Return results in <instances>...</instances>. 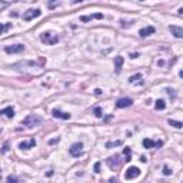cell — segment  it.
I'll use <instances>...</instances> for the list:
<instances>
[{
	"mask_svg": "<svg viewBox=\"0 0 183 183\" xmlns=\"http://www.w3.org/2000/svg\"><path fill=\"white\" fill-rule=\"evenodd\" d=\"M42 123V118L37 116V115H29L26 118L22 120V126H26L29 129H32V127H36V126H39Z\"/></svg>",
	"mask_w": 183,
	"mask_h": 183,
	"instance_id": "obj_1",
	"label": "cell"
},
{
	"mask_svg": "<svg viewBox=\"0 0 183 183\" xmlns=\"http://www.w3.org/2000/svg\"><path fill=\"white\" fill-rule=\"evenodd\" d=\"M40 40L43 43H46V45H56L59 42V36L53 34L52 32H45L40 34Z\"/></svg>",
	"mask_w": 183,
	"mask_h": 183,
	"instance_id": "obj_2",
	"label": "cell"
},
{
	"mask_svg": "<svg viewBox=\"0 0 183 183\" xmlns=\"http://www.w3.org/2000/svg\"><path fill=\"white\" fill-rule=\"evenodd\" d=\"M40 14H42V10H40V9H29L27 12L23 13V20H25V22H30V20L39 17Z\"/></svg>",
	"mask_w": 183,
	"mask_h": 183,
	"instance_id": "obj_3",
	"label": "cell"
},
{
	"mask_svg": "<svg viewBox=\"0 0 183 183\" xmlns=\"http://www.w3.org/2000/svg\"><path fill=\"white\" fill-rule=\"evenodd\" d=\"M4 52L9 53V54H16V53H22V52H25V45H22V43H17V45L4 46Z\"/></svg>",
	"mask_w": 183,
	"mask_h": 183,
	"instance_id": "obj_4",
	"label": "cell"
},
{
	"mask_svg": "<svg viewBox=\"0 0 183 183\" xmlns=\"http://www.w3.org/2000/svg\"><path fill=\"white\" fill-rule=\"evenodd\" d=\"M139 175H140V169L136 167V166H130L129 169L126 170V173H124V179L126 180H132V179H136Z\"/></svg>",
	"mask_w": 183,
	"mask_h": 183,
	"instance_id": "obj_5",
	"label": "cell"
},
{
	"mask_svg": "<svg viewBox=\"0 0 183 183\" xmlns=\"http://www.w3.org/2000/svg\"><path fill=\"white\" fill-rule=\"evenodd\" d=\"M27 66L32 69V72H34V69H39V66L36 65L34 62H20V63L13 65V67H14V69H19V70H27V69H26Z\"/></svg>",
	"mask_w": 183,
	"mask_h": 183,
	"instance_id": "obj_6",
	"label": "cell"
},
{
	"mask_svg": "<svg viewBox=\"0 0 183 183\" xmlns=\"http://www.w3.org/2000/svg\"><path fill=\"white\" fill-rule=\"evenodd\" d=\"M69 152H70V155H72L73 157H80L82 155H83V144L82 143L72 144L70 149H69Z\"/></svg>",
	"mask_w": 183,
	"mask_h": 183,
	"instance_id": "obj_7",
	"label": "cell"
},
{
	"mask_svg": "<svg viewBox=\"0 0 183 183\" xmlns=\"http://www.w3.org/2000/svg\"><path fill=\"white\" fill-rule=\"evenodd\" d=\"M106 163H107V166H109L110 169H118L119 166H120V157H119L118 155H115V156L109 157V159L106 160Z\"/></svg>",
	"mask_w": 183,
	"mask_h": 183,
	"instance_id": "obj_8",
	"label": "cell"
},
{
	"mask_svg": "<svg viewBox=\"0 0 183 183\" xmlns=\"http://www.w3.org/2000/svg\"><path fill=\"white\" fill-rule=\"evenodd\" d=\"M52 116L56 119H62V120H69V119L72 118L70 113H65V112H60L57 109H53L52 110Z\"/></svg>",
	"mask_w": 183,
	"mask_h": 183,
	"instance_id": "obj_9",
	"label": "cell"
},
{
	"mask_svg": "<svg viewBox=\"0 0 183 183\" xmlns=\"http://www.w3.org/2000/svg\"><path fill=\"white\" fill-rule=\"evenodd\" d=\"M132 105H133V100L129 97H122L116 102V107H119V109H124V107H129Z\"/></svg>",
	"mask_w": 183,
	"mask_h": 183,
	"instance_id": "obj_10",
	"label": "cell"
},
{
	"mask_svg": "<svg viewBox=\"0 0 183 183\" xmlns=\"http://www.w3.org/2000/svg\"><path fill=\"white\" fill-rule=\"evenodd\" d=\"M105 17L103 16V13H93V14H89V16H82L80 17V22H83V23H86V22H90V20H102Z\"/></svg>",
	"mask_w": 183,
	"mask_h": 183,
	"instance_id": "obj_11",
	"label": "cell"
},
{
	"mask_svg": "<svg viewBox=\"0 0 183 183\" xmlns=\"http://www.w3.org/2000/svg\"><path fill=\"white\" fill-rule=\"evenodd\" d=\"M155 32H156V30H155L153 26H146V27H143V29L139 30V36H140V37H147V36L153 34Z\"/></svg>",
	"mask_w": 183,
	"mask_h": 183,
	"instance_id": "obj_12",
	"label": "cell"
},
{
	"mask_svg": "<svg viewBox=\"0 0 183 183\" xmlns=\"http://www.w3.org/2000/svg\"><path fill=\"white\" fill-rule=\"evenodd\" d=\"M169 30L172 32V34L177 37V39H182L183 37V29L179 26H169Z\"/></svg>",
	"mask_w": 183,
	"mask_h": 183,
	"instance_id": "obj_13",
	"label": "cell"
},
{
	"mask_svg": "<svg viewBox=\"0 0 183 183\" xmlns=\"http://www.w3.org/2000/svg\"><path fill=\"white\" fill-rule=\"evenodd\" d=\"M0 115L6 116L7 119H13L14 118V109L12 107V106H7V107H4L3 110H0Z\"/></svg>",
	"mask_w": 183,
	"mask_h": 183,
	"instance_id": "obj_14",
	"label": "cell"
},
{
	"mask_svg": "<svg viewBox=\"0 0 183 183\" xmlns=\"http://www.w3.org/2000/svg\"><path fill=\"white\" fill-rule=\"evenodd\" d=\"M33 146H36V140H34V137H32L29 142H22L19 144L20 149H23V150H27V149H32Z\"/></svg>",
	"mask_w": 183,
	"mask_h": 183,
	"instance_id": "obj_15",
	"label": "cell"
},
{
	"mask_svg": "<svg viewBox=\"0 0 183 183\" xmlns=\"http://www.w3.org/2000/svg\"><path fill=\"white\" fill-rule=\"evenodd\" d=\"M122 66H123V57L122 56L115 57V70H116V73H119L122 70Z\"/></svg>",
	"mask_w": 183,
	"mask_h": 183,
	"instance_id": "obj_16",
	"label": "cell"
},
{
	"mask_svg": "<svg viewBox=\"0 0 183 183\" xmlns=\"http://www.w3.org/2000/svg\"><path fill=\"white\" fill-rule=\"evenodd\" d=\"M142 143H143L144 149H153V147H156V142H153L152 139H144Z\"/></svg>",
	"mask_w": 183,
	"mask_h": 183,
	"instance_id": "obj_17",
	"label": "cell"
},
{
	"mask_svg": "<svg viewBox=\"0 0 183 183\" xmlns=\"http://www.w3.org/2000/svg\"><path fill=\"white\" fill-rule=\"evenodd\" d=\"M155 109H156V110H164V109H166V103H164V100L157 99L156 102H155Z\"/></svg>",
	"mask_w": 183,
	"mask_h": 183,
	"instance_id": "obj_18",
	"label": "cell"
},
{
	"mask_svg": "<svg viewBox=\"0 0 183 183\" xmlns=\"http://www.w3.org/2000/svg\"><path fill=\"white\" fill-rule=\"evenodd\" d=\"M140 80H142V74H140V73H136V74H133V76H130V77H129V83H132V85H133V83L139 82V83L142 85V82H140Z\"/></svg>",
	"mask_w": 183,
	"mask_h": 183,
	"instance_id": "obj_19",
	"label": "cell"
},
{
	"mask_svg": "<svg viewBox=\"0 0 183 183\" xmlns=\"http://www.w3.org/2000/svg\"><path fill=\"white\" fill-rule=\"evenodd\" d=\"M9 29H12V23H0V36Z\"/></svg>",
	"mask_w": 183,
	"mask_h": 183,
	"instance_id": "obj_20",
	"label": "cell"
},
{
	"mask_svg": "<svg viewBox=\"0 0 183 183\" xmlns=\"http://www.w3.org/2000/svg\"><path fill=\"white\" fill-rule=\"evenodd\" d=\"M167 123H169L170 126H173V127H176V129H182L183 127L182 122H177V120H172V119H169V120H167Z\"/></svg>",
	"mask_w": 183,
	"mask_h": 183,
	"instance_id": "obj_21",
	"label": "cell"
},
{
	"mask_svg": "<svg viewBox=\"0 0 183 183\" xmlns=\"http://www.w3.org/2000/svg\"><path fill=\"white\" fill-rule=\"evenodd\" d=\"M123 153L126 155V162H130V147H124Z\"/></svg>",
	"mask_w": 183,
	"mask_h": 183,
	"instance_id": "obj_22",
	"label": "cell"
},
{
	"mask_svg": "<svg viewBox=\"0 0 183 183\" xmlns=\"http://www.w3.org/2000/svg\"><path fill=\"white\" fill-rule=\"evenodd\" d=\"M57 1H59V0H49V3H47L49 9H54V7H56V4H57Z\"/></svg>",
	"mask_w": 183,
	"mask_h": 183,
	"instance_id": "obj_23",
	"label": "cell"
},
{
	"mask_svg": "<svg viewBox=\"0 0 183 183\" xmlns=\"http://www.w3.org/2000/svg\"><path fill=\"white\" fill-rule=\"evenodd\" d=\"M94 115H96V118H102L103 115H102V109L100 107H94Z\"/></svg>",
	"mask_w": 183,
	"mask_h": 183,
	"instance_id": "obj_24",
	"label": "cell"
},
{
	"mask_svg": "<svg viewBox=\"0 0 183 183\" xmlns=\"http://www.w3.org/2000/svg\"><path fill=\"white\" fill-rule=\"evenodd\" d=\"M120 144H122V142H120V140H118V142H115V143H113V142H109L106 146H107V147H113V146H120Z\"/></svg>",
	"mask_w": 183,
	"mask_h": 183,
	"instance_id": "obj_25",
	"label": "cell"
},
{
	"mask_svg": "<svg viewBox=\"0 0 183 183\" xmlns=\"http://www.w3.org/2000/svg\"><path fill=\"white\" fill-rule=\"evenodd\" d=\"M163 175L164 176H170V175H172V170H170L167 166H164L163 167Z\"/></svg>",
	"mask_w": 183,
	"mask_h": 183,
	"instance_id": "obj_26",
	"label": "cell"
},
{
	"mask_svg": "<svg viewBox=\"0 0 183 183\" xmlns=\"http://www.w3.org/2000/svg\"><path fill=\"white\" fill-rule=\"evenodd\" d=\"M94 172H96V173H100V162H97V163L94 164Z\"/></svg>",
	"mask_w": 183,
	"mask_h": 183,
	"instance_id": "obj_27",
	"label": "cell"
},
{
	"mask_svg": "<svg viewBox=\"0 0 183 183\" xmlns=\"http://www.w3.org/2000/svg\"><path fill=\"white\" fill-rule=\"evenodd\" d=\"M59 142V137H56V139H52V140H49V144H54Z\"/></svg>",
	"mask_w": 183,
	"mask_h": 183,
	"instance_id": "obj_28",
	"label": "cell"
},
{
	"mask_svg": "<svg viewBox=\"0 0 183 183\" xmlns=\"http://www.w3.org/2000/svg\"><path fill=\"white\" fill-rule=\"evenodd\" d=\"M7 182H17V179H16V177H13V176H9V177H7Z\"/></svg>",
	"mask_w": 183,
	"mask_h": 183,
	"instance_id": "obj_29",
	"label": "cell"
},
{
	"mask_svg": "<svg viewBox=\"0 0 183 183\" xmlns=\"http://www.w3.org/2000/svg\"><path fill=\"white\" fill-rule=\"evenodd\" d=\"M166 92H167V94H169L170 97H172V94L175 96V93H173V92H175V90H172V89H166Z\"/></svg>",
	"mask_w": 183,
	"mask_h": 183,
	"instance_id": "obj_30",
	"label": "cell"
},
{
	"mask_svg": "<svg viewBox=\"0 0 183 183\" xmlns=\"http://www.w3.org/2000/svg\"><path fill=\"white\" fill-rule=\"evenodd\" d=\"M7 150H9V146H7V144H4V146H3V149H1V152H3V153H6Z\"/></svg>",
	"mask_w": 183,
	"mask_h": 183,
	"instance_id": "obj_31",
	"label": "cell"
},
{
	"mask_svg": "<svg viewBox=\"0 0 183 183\" xmlns=\"http://www.w3.org/2000/svg\"><path fill=\"white\" fill-rule=\"evenodd\" d=\"M94 94L100 96V94H102V90H100V89H96V90H94Z\"/></svg>",
	"mask_w": 183,
	"mask_h": 183,
	"instance_id": "obj_32",
	"label": "cell"
},
{
	"mask_svg": "<svg viewBox=\"0 0 183 183\" xmlns=\"http://www.w3.org/2000/svg\"><path fill=\"white\" fill-rule=\"evenodd\" d=\"M162 144H163V142H162V140H159V142H156V147H160Z\"/></svg>",
	"mask_w": 183,
	"mask_h": 183,
	"instance_id": "obj_33",
	"label": "cell"
},
{
	"mask_svg": "<svg viewBox=\"0 0 183 183\" xmlns=\"http://www.w3.org/2000/svg\"><path fill=\"white\" fill-rule=\"evenodd\" d=\"M72 1L74 4H77V3H82V1H85V0H72Z\"/></svg>",
	"mask_w": 183,
	"mask_h": 183,
	"instance_id": "obj_34",
	"label": "cell"
},
{
	"mask_svg": "<svg viewBox=\"0 0 183 183\" xmlns=\"http://www.w3.org/2000/svg\"><path fill=\"white\" fill-rule=\"evenodd\" d=\"M139 1H143V0H139Z\"/></svg>",
	"mask_w": 183,
	"mask_h": 183,
	"instance_id": "obj_35",
	"label": "cell"
},
{
	"mask_svg": "<svg viewBox=\"0 0 183 183\" xmlns=\"http://www.w3.org/2000/svg\"><path fill=\"white\" fill-rule=\"evenodd\" d=\"M0 173H1V169H0Z\"/></svg>",
	"mask_w": 183,
	"mask_h": 183,
	"instance_id": "obj_36",
	"label": "cell"
}]
</instances>
